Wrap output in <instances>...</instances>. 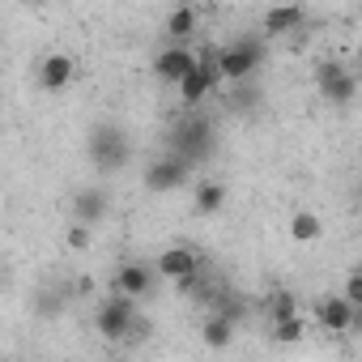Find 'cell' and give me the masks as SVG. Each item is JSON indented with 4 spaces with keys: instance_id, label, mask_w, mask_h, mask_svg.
Wrapping results in <instances>:
<instances>
[{
    "instance_id": "1",
    "label": "cell",
    "mask_w": 362,
    "mask_h": 362,
    "mask_svg": "<svg viewBox=\"0 0 362 362\" xmlns=\"http://www.w3.org/2000/svg\"><path fill=\"white\" fill-rule=\"evenodd\" d=\"M260 64H264V43H256V39H239V43H226L222 52H214L218 81H226V86L256 81Z\"/></svg>"
},
{
    "instance_id": "2",
    "label": "cell",
    "mask_w": 362,
    "mask_h": 362,
    "mask_svg": "<svg viewBox=\"0 0 362 362\" xmlns=\"http://www.w3.org/2000/svg\"><path fill=\"white\" fill-rule=\"evenodd\" d=\"M153 277L175 281L179 290H192L201 281V252L192 243H170V247H162L158 260H153Z\"/></svg>"
},
{
    "instance_id": "3",
    "label": "cell",
    "mask_w": 362,
    "mask_h": 362,
    "mask_svg": "<svg viewBox=\"0 0 362 362\" xmlns=\"http://www.w3.org/2000/svg\"><path fill=\"white\" fill-rule=\"evenodd\" d=\"M170 153H179L188 166L205 162V158L214 153V124H209V119H201V115L184 119V124L175 128V149H170Z\"/></svg>"
},
{
    "instance_id": "4",
    "label": "cell",
    "mask_w": 362,
    "mask_h": 362,
    "mask_svg": "<svg viewBox=\"0 0 362 362\" xmlns=\"http://www.w3.org/2000/svg\"><path fill=\"white\" fill-rule=\"evenodd\" d=\"M90 162H94V170H103V175L119 170V166L128 162V136H124L119 128H111V124L94 128V132H90Z\"/></svg>"
},
{
    "instance_id": "5",
    "label": "cell",
    "mask_w": 362,
    "mask_h": 362,
    "mask_svg": "<svg viewBox=\"0 0 362 362\" xmlns=\"http://www.w3.org/2000/svg\"><path fill=\"white\" fill-rule=\"evenodd\" d=\"M315 90H320L324 103L349 107V103L358 98V77H354L341 60H328V64H320V73H315Z\"/></svg>"
},
{
    "instance_id": "6",
    "label": "cell",
    "mask_w": 362,
    "mask_h": 362,
    "mask_svg": "<svg viewBox=\"0 0 362 362\" xmlns=\"http://www.w3.org/2000/svg\"><path fill=\"white\" fill-rule=\"evenodd\" d=\"M132 315H136V303L111 294V298H103V303L94 307V332H98L103 341H128V324H132Z\"/></svg>"
},
{
    "instance_id": "7",
    "label": "cell",
    "mask_w": 362,
    "mask_h": 362,
    "mask_svg": "<svg viewBox=\"0 0 362 362\" xmlns=\"http://www.w3.org/2000/svg\"><path fill=\"white\" fill-rule=\"evenodd\" d=\"M214 86H218V69H214V52H197V69L179 81L175 90H179V103L184 107H201L209 94H214Z\"/></svg>"
},
{
    "instance_id": "8",
    "label": "cell",
    "mask_w": 362,
    "mask_h": 362,
    "mask_svg": "<svg viewBox=\"0 0 362 362\" xmlns=\"http://www.w3.org/2000/svg\"><path fill=\"white\" fill-rule=\"evenodd\" d=\"M315 324L324 328V332H332V337H345V332H354L358 328V311L341 298V294H324V298H315Z\"/></svg>"
},
{
    "instance_id": "9",
    "label": "cell",
    "mask_w": 362,
    "mask_h": 362,
    "mask_svg": "<svg viewBox=\"0 0 362 362\" xmlns=\"http://www.w3.org/2000/svg\"><path fill=\"white\" fill-rule=\"evenodd\" d=\"M192 69H197V52L184 47V43H166V47L153 56V77L166 81V86H179Z\"/></svg>"
},
{
    "instance_id": "10",
    "label": "cell",
    "mask_w": 362,
    "mask_h": 362,
    "mask_svg": "<svg viewBox=\"0 0 362 362\" xmlns=\"http://www.w3.org/2000/svg\"><path fill=\"white\" fill-rule=\"evenodd\" d=\"M188 175H192V166H188L184 158H179V153H166V158L149 162V170H145V188H149V192H175V188L188 184Z\"/></svg>"
},
{
    "instance_id": "11",
    "label": "cell",
    "mask_w": 362,
    "mask_h": 362,
    "mask_svg": "<svg viewBox=\"0 0 362 362\" xmlns=\"http://www.w3.org/2000/svg\"><path fill=\"white\" fill-rule=\"evenodd\" d=\"M73 77H77V60H73L69 52H47V56L39 60V86H43L47 94L69 90Z\"/></svg>"
},
{
    "instance_id": "12",
    "label": "cell",
    "mask_w": 362,
    "mask_h": 362,
    "mask_svg": "<svg viewBox=\"0 0 362 362\" xmlns=\"http://www.w3.org/2000/svg\"><path fill=\"white\" fill-rule=\"evenodd\" d=\"M153 269L149 264H119L115 269V277H111V286H115V294L119 298H128V303H141L149 290H153Z\"/></svg>"
},
{
    "instance_id": "13",
    "label": "cell",
    "mask_w": 362,
    "mask_h": 362,
    "mask_svg": "<svg viewBox=\"0 0 362 362\" xmlns=\"http://www.w3.org/2000/svg\"><path fill=\"white\" fill-rule=\"evenodd\" d=\"M303 9L298 5H286V9H264L260 13V30L269 35V39H281V35H294L298 26H303Z\"/></svg>"
},
{
    "instance_id": "14",
    "label": "cell",
    "mask_w": 362,
    "mask_h": 362,
    "mask_svg": "<svg viewBox=\"0 0 362 362\" xmlns=\"http://www.w3.org/2000/svg\"><path fill=\"white\" fill-rule=\"evenodd\" d=\"M201 30V13L192 9V5H175L170 13H166V39L170 43H184L188 47V39Z\"/></svg>"
},
{
    "instance_id": "15",
    "label": "cell",
    "mask_w": 362,
    "mask_h": 362,
    "mask_svg": "<svg viewBox=\"0 0 362 362\" xmlns=\"http://www.w3.org/2000/svg\"><path fill=\"white\" fill-rule=\"evenodd\" d=\"M107 218V197L98 192V188H86V192H77L73 197V222H81V226H98Z\"/></svg>"
},
{
    "instance_id": "16",
    "label": "cell",
    "mask_w": 362,
    "mask_h": 362,
    "mask_svg": "<svg viewBox=\"0 0 362 362\" xmlns=\"http://www.w3.org/2000/svg\"><path fill=\"white\" fill-rule=\"evenodd\" d=\"M290 239L303 243V247L320 243V239H324V218L311 214V209H294V214H290Z\"/></svg>"
},
{
    "instance_id": "17",
    "label": "cell",
    "mask_w": 362,
    "mask_h": 362,
    "mask_svg": "<svg viewBox=\"0 0 362 362\" xmlns=\"http://www.w3.org/2000/svg\"><path fill=\"white\" fill-rule=\"evenodd\" d=\"M222 205H226V184H218V179H201V184L192 188V209L201 218H214Z\"/></svg>"
},
{
    "instance_id": "18",
    "label": "cell",
    "mask_w": 362,
    "mask_h": 362,
    "mask_svg": "<svg viewBox=\"0 0 362 362\" xmlns=\"http://www.w3.org/2000/svg\"><path fill=\"white\" fill-rule=\"evenodd\" d=\"M201 341L209 345V349H226L230 341H235V320H226V315H205V324H201Z\"/></svg>"
},
{
    "instance_id": "19",
    "label": "cell",
    "mask_w": 362,
    "mask_h": 362,
    "mask_svg": "<svg viewBox=\"0 0 362 362\" xmlns=\"http://www.w3.org/2000/svg\"><path fill=\"white\" fill-rule=\"evenodd\" d=\"M303 337H307V324H303L298 315H290V320H277V324H273V341H277V345H298Z\"/></svg>"
},
{
    "instance_id": "20",
    "label": "cell",
    "mask_w": 362,
    "mask_h": 362,
    "mask_svg": "<svg viewBox=\"0 0 362 362\" xmlns=\"http://www.w3.org/2000/svg\"><path fill=\"white\" fill-rule=\"evenodd\" d=\"M341 298H345L354 311H362V273H358V269L345 273V290H341Z\"/></svg>"
},
{
    "instance_id": "21",
    "label": "cell",
    "mask_w": 362,
    "mask_h": 362,
    "mask_svg": "<svg viewBox=\"0 0 362 362\" xmlns=\"http://www.w3.org/2000/svg\"><path fill=\"white\" fill-rule=\"evenodd\" d=\"M269 311H273V324H277V320H290V315H294V294L277 290V294L269 298Z\"/></svg>"
},
{
    "instance_id": "22",
    "label": "cell",
    "mask_w": 362,
    "mask_h": 362,
    "mask_svg": "<svg viewBox=\"0 0 362 362\" xmlns=\"http://www.w3.org/2000/svg\"><path fill=\"white\" fill-rule=\"evenodd\" d=\"M90 243H94V230L81 226V222H73V226H69V247H73V252H90Z\"/></svg>"
}]
</instances>
